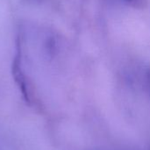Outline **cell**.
<instances>
[{
	"mask_svg": "<svg viewBox=\"0 0 150 150\" xmlns=\"http://www.w3.org/2000/svg\"><path fill=\"white\" fill-rule=\"evenodd\" d=\"M127 4H132V5H137V4H140L142 0H125Z\"/></svg>",
	"mask_w": 150,
	"mask_h": 150,
	"instance_id": "6da1fadb",
	"label": "cell"
}]
</instances>
